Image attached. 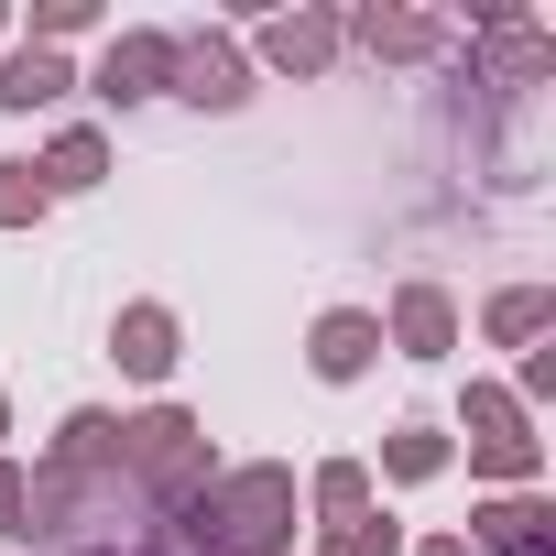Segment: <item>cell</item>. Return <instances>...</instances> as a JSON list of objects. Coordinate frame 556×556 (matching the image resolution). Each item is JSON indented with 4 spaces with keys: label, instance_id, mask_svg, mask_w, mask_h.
<instances>
[{
    "label": "cell",
    "instance_id": "cell-22",
    "mask_svg": "<svg viewBox=\"0 0 556 556\" xmlns=\"http://www.w3.org/2000/svg\"><path fill=\"white\" fill-rule=\"evenodd\" d=\"M415 556H469V534H426V545H415Z\"/></svg>",
    "mask_w": 556,
    "mask_h": 556
},
{
    "label": "cell",
    "instance_id": "cell-7",
    "mask_svg": "<svg viewBox=\"0 0 556 556\" xmlns=\"http://www.w3.org/2000/svg\"><path fill=\"white\" fill-rule=\"evenodd\" d=\"M317 382H361L371 361H382V317H361V306H339V317H317Z\"/></svg>",
    "mask_w": 556,
    "mask_h": 556
},
{
    "label": "cell",
    "instance_id": "cell-12",
    "mask_svg": "<svg viewBox=\"0 0 556 556\" xmlns=\"http://www.w3.org/2000/svg\"><path fill=\"white\" fill-rule=\"evenodd\" d=\"M339 34H361L371 55H437V45H447L426 12H361V23H339Z\"/></svg>",
    "mask_w": 556,
    "mask_h": 556
},
{
    "label": "cell",
    "instance_id": "cell-19",
    "mask_svg": "<svg viewBox=\"0 0 556 556\" xmlns=\"http://www.w3.org/2000/svg\"><path fill=\"white\" fill-rule=\"evenodd\" d=\"M317 556H404V534L361 513V523H328V545H317Z\"/></svg>",
    "mask_w": 556,
    "mask_h": 556
},
{
    "label": "cell",
    "instance_id": "cell-25",
    "mask_svg": "<svg viewBox=\"0 0 556 556\" xmlns=\"http://www.w3.org/2000/svg\"><path fill=\"white\" fill-rule=\"evenodd\" d=\"M0 426H12V404H0Z\"/></svg>",
    "mask_w": 556,
    "mask_h": 556
},
{
    "label": "cell",
    "instance_id": "cell-15",
    "mask_svg": "<svg viewBox=\"0 0 556 556\" xmlns=\"http://www.w3.org/2000/svg\"><path fill=\"white\" fill-rule=\"evenodd\" d=\"M545 317H556V295H545V285L491 295V339H513V350H523V339H545Z\"/></svg>",
    "mask_w": 556,
    "mask_h": 556
},
{
    "label": "cell",
    "instance_id": "cell-17",
    "mask_svg": "<svg viewBox=\"0 0 556 556\" xmlns=\"http://www.w3.org/2000/svg\"><path fill=\"white\" fill-rule=\"evenodd\" d=\"M317 513H328V523H361V513H371V469H361V458H328V469H317Z\"/></svg>",
    "mask_w": 556,
    "mask_h": 556
},
{
    "label": "cell",
    "instance_id": "cell-14",
    "mask_svg": "<svg viewBox=\"0 0 556 556\" xmlns=\"http://www.w3.org/2000/svg\"><path fill=\"white\" fill-rule=\"evenodd\" d=\"M545 66H556V45H545L534 23H513V34H491V77H502V88H534Z\"/></svg>",
    "mask_w": 556,
    "mask_h": 556
},
{
    "label": "cell",
    "instance_id": "cell-9",
    "mask_svg": "<svg viewBox=\"0 0 556 556\" xmlns=\"http://www.w3.org/2000/svg\"><path fill=\"white\" fill-rule=\"evenodd\" d=\"M262 55L285 66V77H317L339 55V12H285V23H262Z\"/></svg>",
    "mask_w": 556,
    "mask_h": 556
},
{
    "label": "cell",
    "instance_id": "cell-21",
    "mask_svg": "<svg viewBox=\"0 0 556 556\" xmlns=\"http://www.w3.org/2000/svg\"><path fill=\"white\" fill-rule=\"evenodd\" d=\"M0 534H23V469L0 458Z\"/></svg>",
    "mask_w": 556,
    "mask_h": 556
},
{
    "label": "cell",
    "instance_id": "cell-18",
    "mask_svg": "<svg viewBox=\"0 0 556 556\" xmlns=\"http://www.w3.org/2000/svg\"><path fill=\"white\" fill-rule=\"evenodd\" d=\"M45 218V175L34 164H0V229H34Z\"/></svg>",
    "mask_w": 556,
    "mask_h": 556
},
{
    "label": "cell",
    "instance_id": "cell-16",
    "mask_svg": "<svg viewBox=\"0 0 556 556\" xmlns=\"http://www.w3.org/2000/svg\"><path fill=\"white\" fill-rule=\"evenodd\" d=\"M382 469H393V480H437V469H447V437H437V426H393V437H382Z\"/></svg>",
    "mask_w": 556,
    "mask_h": 556
},
{
    "label": "cell",
    "instance_id": "cell-4",
    "mask_svg": "<svg viewBox=\"0 0 556 556\" xmlns=\"http://www.w3.org/2000/svg\"><path fill=\"white\" fill-rule=\"evenodd\" d=\"M110 110H131V99H153V88H175V34H121L110 55H99V77H88Z\"/></svg>",
    "mask_w": 556,
    "mask_h": 556
},
{
    "label": "cell",
    "instance_id": "cell-5",
    "mask_svg": "<svg viewBox=\"0 0 556 556\" xmlns=\"http://www.w3.org/2000/svg\"><path fill=\"white\" fill-rule=\"evenodd\" d=\"M175 88H186L197 110H240V99H251V66H240L229 34H186V45H175Z\"/></svg>",
    "mask_w": 556,
    "mask_h": 556
},
{
    "label": "cell",
    "instance_id": "cell-24",
    "mask_svg": "<svg viewBox=\"0 0 556 556\" xmlns=\"http://www.w3.org/2000/svg\"><path fill=\"white\" fill-rule=\"evenodd\" d=\"M0 34H12V12H0Z\"/></svg>",
    "mask_w": 556,
    "mask_h": 556
},
{
    "label": "cell",
    "instance_id": "cell-23",
    "mask_svg": "<svg viewBox=\"0 0 556 556\" xmlns=\"http://www.w3.org/2000/svg\"><path fill=\"white\" fill-rule=\"evenodd\" d=\"M513 556H556V545H513Z\"/></svg>",
    "mask_w": 556,
    "mask_h": 556
},
{
    "label": "cell",
    "instance_id": "cell-2",
    "mask_svg": "<svg viewBox=\"0 0 556 556\" xmlns=\"http://www.w3.org/2000/svg\"><path fill=\"white\" fill-rule=\"evenodd\" d=\"M110 469L153 502V513H186L207 480H218V458H207V426L186 415V404H153V415H131L121 426V447H110Z\"/></svg>",
    "mask_w": 556,
    "mask_h": 556
},
{
    "label": "cell",
    "instance_id": "cell-20",
    "mask_svg": "<svg viewBox=\"0 0 556 556\" xmlns=\"http://www.w3.org/2000/svg\"><path fill=\"white\" fill-rule=\"evenodd\" d=\"M34 34H45V55H55L66 34H88V0H45V12H34Z\"/></svg>",
    "mask_w": 556,
    "mask_h": 556
},
{
    "label": "cell",
    "instance_id": "cell-6",
    "mask_svg": "<svg viewBox=\"0 0 556 556\" xmlns=\"http://www.w3.org/2000/svg\"><path fill=\"white\" fill-rule=\"evenodd\" d=\"M447 339H458V306H447L437 285H404V295H393L382 350H404V361H447Z\"/></svg>",
    "mask_w": 556,
    "mask_h": 556
},
{
    "label": "cell",
    "instance_id": "cell-10",
    "mask_svg": "<svg viewBox=\"0 0 556 556\" xmlns=\"http://www.w3.org/2000/svg\"><path fill=\"white\" fill-rule=\"evenodd\" d=\"M77 77H66V55H45V45H12V66H0V110H45V99H66Z\"/></svg>",
    "mask_w": 556,
    "mask_h": 556
},
{
    "label": "cell",
    "instance_id": "cell-13",
    "mask_svg": "<svg viewBox=\"0 0 556 556\" xmlns=\"http://www.w3.org/2000/svg\"><path fill=\"white\" fill-rule=\"evenodd\" d=\"M34 175H45V197H55V186H99V175H110V142H99V131H55V153H45Z\"/></svg>",
    "mask_w": 556,
    "mask_h": 556
},
{
    "label": "cell",
    "instance_id": "cell-11",
    "mask_svg": "<svg viewBox=\"0 0 556 556\" xmlns=\"http://www.w3.org/2000/svg\"><path fill=\"white\" fill-rule=\"evenodd\" d=\"M545 502L534 491H513V502H491V513H469V545H491V556H513V545H545Z\"/></svg>",
    "mask_w": 556,
    "mask_h": 556
},
{
    "label": "cell",
    "instance_id": "cell-1",
    "mask_svg": "<svg viewBox=\"0 0 556 556\" xmlns=\"http://www.w3.org/2000/svg\"><path fill=\"white\" fill-rule=\"evenodd\" d=\"M175 523H186L207 556H285V545H295V469H273V458L218 469Z\"/></svg>",
    "mask_w": 556,
    "mask_h": 556
},
{
    "label": "cell",
    "instance_id": "cell-8",
    "mask_svg": "<svg viewBox=\"0 0 556 556\" xmlns=\"http://www.w3.org/2000/svg\"><path fill=\"white\" fill-rule=\"evenodd\" d=\"M110 361H121L131 382H164V371H175V317H164V306H121V328H110Z\"/></svg>",
    "mask_w": 556,
    "mask_h": 556
},
{
    "label": "cell",
    "instance_id": "cell-3",
    "mask_svg": "<svg viewBox=\"0 0 556 556\" xmlns=\"http://www.w3.org/2000/svg\"><path fill=\"white\" fill-rule=\"evenodd\" d=\"M469 458H480L491 480H534V437H523V404H513V393H491V382H469Z\"/></svg>",
    "mask_w": 556,
    "mask_h": 556
}]
</instances>
